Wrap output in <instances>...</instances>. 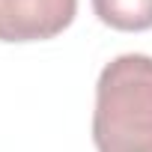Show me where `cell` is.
Returning <instances> with one entry per match:
<instances>
[{"instance_id": "cell-1", "label": "cell", "mask_w": 152, "mask_h": 152, "mask_svg": "<svg viewBox=\"0 0 152 152\" xmlns=\"http://www.w3.org/2000/svg\"><path fill=\"white\" fill-rule=\"evenodd\" d=\"M93 143L99 152H152V57L122 54L96 84Z\"/></svg>"}, {"instance_id": "cell-2", "label": "cell", "mask_w": 152, "mask_h": 152, "mask_svg": "<svg viewBox=\"0 0 152 152\" xmlns=\"http://www.w3.org/2000/svg\"><path fill=\"white\" fill-rule=\"evenodd\" d=\"M78 15V0H0V42H45Z\"/></svg>"}, {"instance_id": "cell-3", "label": "cell", "mask_w": 152, "mask_h": 152, "mask_svg": "<svg viewBox=\"0 0 152 152\" xmlns=\"http://www.w3.org/2000/svg\"><path fill=\"white\" fill-rule=\"evenodd\" d=\"M99 21L110 30L143 33L152 30V0H93Z\"/></svg>"}]
</instances>
